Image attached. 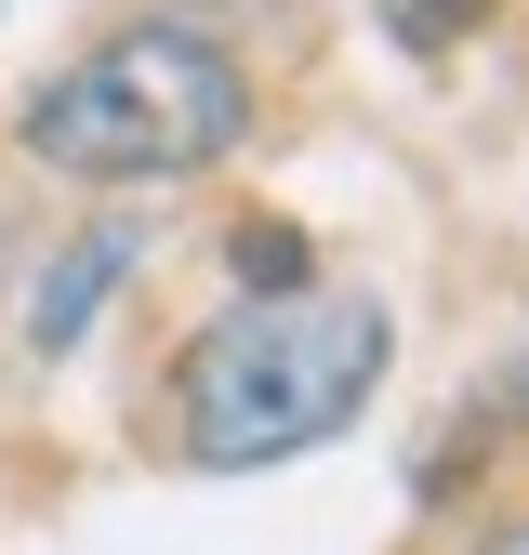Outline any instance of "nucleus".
<instances>
[{"label":"nucleus","instance_id":"0eeeda50","mask_svg":"<svg viewBox=\"0 0 529 555\" xmlns=\"http://www.w3.org/2000/svg\"><path fill=\"white\" fill-rule=\"evenodd\" d=\"M516 410H529V371H516Z\"/></svg>","mask_w":529,"mask_h":555},{"label":"nucleus","instance_id":"39448f33","mask_svg":"<svg viewBox=\"0 0 529 555\" xmlns=\"http://www.w3.org/2000/svg\"><path fill=\"white\" fill-rule=\"evenodd\" d=\"M384 14H397V40H411V53H437L463 14H477V0H384Z\"/></svg>","mask_w":529,"mask_h":555},{"label":"nucleus","instance_id":"423d86ee","mask_svg":"<svg viewBox=\"0 0 529 555\" xmlns=\"http://www.w3.org/2000/svg\"><path fill=\"white\" fill-rule=\"evenodd\" d=\"M490 555H529V529H503V542H490Z\"/></svg>","mask_w":529,"mask_h":555},{"label":"nucleus","instance_id":"20e7f679","mask_svg":"<svg viewBox=\"0 0 529 555\" xmlns=\"http://www.w3.org/2000/svg\"><path fill=\"white\" fill-rule=\"evenodd\" d=\"M238 278L251 292H305V238L292 225H238Z\"/></svg>","mask_w":529,"mask_h":555},{"label":"nucleus","instance_id":"f257e3e1","mask_svg":"<svg viewBox=\"0 0 529 555\" xmlns=\"http://www.w3.org/2000/svg\"><path fill=\"white\" fill-rule=\"evenodd\" d=\"M397 358V318L371 292H251L225 305L212 331L185 344V371H172V437L185 463H212V476H251V463H292L318 437H345L371 384Z\"/></svg>","mask_w":529,"mask_h":555},{"label":"nucleus","instance_id":"f03ea898","mask_svg":"<svg viewBox=\"0 0 529 555\" xmlns=\"http://www.w3.org/2000/svg\"><path fill=\"white\" fill-rule=\"evenodd\" d=\"M238 119H251V80H238L225 40H198V27H119L106 53L66 66V80H40L14 132H27V159L80 172V185H159V172L225 159Z\"/></svg>","mask_w":529,"mask_h":555},{"label":"nucleus","instance_id":"7ed1b4c3","mask_svg":"<svg viewBox=\"0 0 529 555\" xmlns=\"http://www.w3.org/2000/svg\"><path fill=\"white\" fill-rule=\"evenodd\" d=\"M132 264H146V225H93V238H66V264L40 278V305H27V344H40V358H66V344H80L93 318H106V292H119V278Z\"/></svg>","mask_w":529,"mask_h":555}]
</instances>
